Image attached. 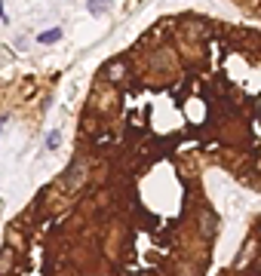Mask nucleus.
<instances>
[{"instance_id":"1","label":"nucleus","mask_w":261,"mask_h":276,"mask_svg":"<svg viewBox=\"0 0 261 276\" xmlns=\"http://www.w3.org/2000/svg\"><path fill=\"white\" fill-rule=\"evenodd\" d=\"M83 178H86V166L77 160V163L71 166V172H68V187H80Z\"/></svg>"},{"instance_id":"2","label":"nucleus","mask_w":261,"mask_h":276,"mask_svg":"<svg viewBox=\"0 0 261 276\" xmlns=\"http://www.w3.org/2000/svg\"><path fill=\"white\" fill-rule=\"evenodd\" d=\"M105 74H108V77H111V80H120V77H123V74H126V65H123V62H120V59H117V62H111V65H108V68H105Z\"/></svg>"},{"instance_id":"3","label":"nucleus","mask_w":261,"mask_h":276,"mask_svg":"<svg viewBox=\"0 0 261 276\" xmlns=\"http://www.w3.org/2000/svg\"><path fill=\"white\" fill-rule=\"evenodd\" d=\"M59 37H62V31H59V28H49V31L40 34V43H55Z\"/></svg>"},{"instance_id":"4","label":"nucleus","mask_w":261,"mask_h":276,"mask_svg":"<svg viewBox=\"0 0 261 276\" xmlns=\"http://www.w3.org/2000/svg\"><path fill=\"white\" fill-rule=\"evenodd\" d=\"M89 9H93V13H108L111 0H89Z\"/></svg>"},{"instance_id":"5","label":"nucleus","mask_w":261,"mask_h":276,"mask_svg":"<svg viewBox=\"0 0 261 276\" xmlns=\"http://www.w3.org/2000/svg\"><path fill=\"white\" fill-rule=\"evenodd\" d=\"M203 227H206L203 233L209 236V233H212V227H215V218H212V215H203Z\"/></svg>"},{"instance_id":"6","label":"nucleus","mask_w":261,"mask_h":276,"mask_svg":"<svg viewBox=\"0 0 261 276\" xmlns=\"http://www.w3.org/2000/svg\"><path fill=\"white\" fill-rule=\"evenodd\" d=\"M59 141H62L59 132H49V135H47V147H59Z\"/></svg>"}]
</instances>
